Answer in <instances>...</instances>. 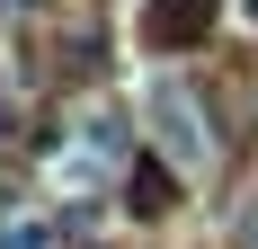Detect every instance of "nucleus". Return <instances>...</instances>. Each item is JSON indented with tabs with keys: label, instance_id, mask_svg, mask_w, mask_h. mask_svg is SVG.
Listing matches in <instances>:
<instances>
[{
	"label": "nucleus",
	"instance_id": "obj_1",
	"mask_svg": "<svg viewBox=\"0 0 258 249\" xmlns=\"http://www.w3.org/2000/svg\"><path fill=\"white\" fill-rule=\"evenodd\" d=\"M143 125H152V143L169 151L178 169H205V160H214V143H205V107L187 98L178 80H152V89H143Z\"/></svg>",
	"mask_w": 258,
	"mask_h": 249
},
{
	"label": "nucleus",
	"instance_id": "obj_2",
	"mask_svg": "<svg viewBox=\"0 0 258 249\" xmlns=\"http://www.w3.org/2000/svg\"><path fill=\"white\" fill-rule=\"evenodd\" d=\"M205 27H214V0H152L143 9V36L152 45H196Z\"/></svg>",
	"mask_w": 258,
	"mask_h": 249
},
{
	"label": "nucleus",
	"instance_id": "obj_3",
	"mask_svg": "<svg viewBox=\"0 0 258 249\" xmlns=\"http://www.w3.org/2000/svg\"><path fill=\"white\" fill-rule=\"evenodd\" d=\"M80 143H89V160H116V151H125V125L107 116V107H89V116H80Z\"/></svg>",
	"mask_w": 258,
	"mask_h": 249
},
{
	"label": "nucleus",
	"instance_id": "obj_4",
	"mask_svg": "<svg viewBox=\"0 0 258 249\" xmlns=\"http://www.w3.org/2000/svg\"><path fill=\"white\" fill-rule=\"evenodd\" d=\"M0 249H53V231H45V223H27V214H18V223H0Z\"/></svg>",
	"mask_w": 258,
	"mask_h": 249
},
{
	"label": "nucleus",
	"instance_id": "obj_5",
	"mask_svg": "<svg viewBox=\"0 0 258 249\" xmlns=\"http://www.w3.org/2000/svg\"><path fill=\"white\" fill-rule=\"evenodd\" d=\"M9 107H18V98H9V72H0V125H9Z\"/></svg>",
	"mask_w": 258,
	"mask_h": 249
}]
</instances>
